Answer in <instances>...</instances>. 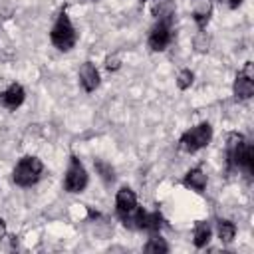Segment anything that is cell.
Segmentation results:
<instances>
[{
	"label": "cell",
	"mask_w": 254,
	"mask_h": 254,
	"mask_svg": "<svg viewBox=\"0 0 254 254\" xmlns=\"http://www.w3.org/2000/svg\"><path fill=\"white\" fill-rule=\"evenodd\" d=\"M79 83L85 91H93L99 85V71L91 62H85L79 67Z\"/></svg>",
	"instance_id": "obj_9"
},
{
	"label": "cell",
	"mask_w": 254,
	"mask_h": 254,
	"mask_svg": "<svg viewBox=\"0 0 254 254\" xmlns=\"http://www.w3.org/2000/svg\"><path fill=\"white\" fill-rule=\"evenodd\" d=\"M42 171H44V165L38 157H22L18 161V165L14 167V183L20 185V187H32L38 183V179L42 177Z\"/></svg>",
	"instance_id": "obj_3"
},
{
	"label": "cell",
	"mask_w": 254,
	"mask_h": 254,
	"mask_svg": "<svg viewBox=\"0 0 254 254\" xmlns=\"http://www.w3.org/2000/svg\"><path fill=\"white\" fill-rule=\"evenodd\" d=\"M24 97H26L24 87L20 83H12V85H8V89H4L0 93V105H4L6 109H16L22 105Z\"/></svg>",
	"instance_id": "obj_8"
},
{
	"label": "cell",
	"mask_w": 254,
	"mask_h": 254,
	"mask_svg": "<svg viewBox=\"0 0 254 254\" xmlns=\"http://www.w3.org/2000/svg\"><path fill=\"white\" fill-rule=\"evenodd\" d=\"M95 171L99 173V177H101L105 183H111V181L115 179L113 167H111L109 163H105V161H95Z\"/></svg>",
	"instance_id": "obj_16"
},
{
	"label": "cell",
	"mask_w": 254,
	"mask_h": 254,
	"mask_svg": "<svg viewBox=\"0 0 254 254\" xmlns=\"http://www.w3.org/2000/svg\"><path fill=\"white\" fill-rule=\"evenodd\" d=\"M161 226H163V216H161V212H145V216H143V230H147V232H151V234H157L159 230H161Z\"/></svg>",
	"instance_id": "obj_12"
},
{
	"label": "cell",
	"mask_w": 254,
	"mask_h": 254,
	"mask_svg": "<svg viewBox=\"0 0 254 254\" xmlns=\"http://www.w3.org/2000/svg\"><path fill=\"white\" fill-rule=\"evenodd\" d=\"M4 236H6V222L0 218V240H2Z\"/></svg>",
	"instance_id": "obj_20"
},
{
	"label": "cell",
	"mask_w": 254,
	"mask_h": 254,
	"mask_svg": "<svg viewBox=\"0 0 254 254\" xmlns=\"http://www.w3.org/2000/svg\"><path fill=\"white\" fill-rule=\"evenodd\" d=\"M192 71L190 69H183L181 73H179V77H177V85L181 87V89H187V87H190V83H192Z\"/></svg>",
	"instance_id": "obj_17"
},
{
	"label": "cell",
	"mask_w": 254,
	"mask_h": 254,
	"mask_svg": "<svg viewBox=\"0 0 254 254\" xmlns=\"http://www.w3.org/2000/svg\"><path fill=\"white\" fill-rule=\"evenodd\" d=\"M171 18H163V20H159L155 26H153V30H151V34H149V48L153 50V52H163L169 44H171Z\"/></svg>",
	"instance_id": "obj_5"
},
{
	"label": "cell",
	"mask_w": 254,
	"mask_h": 254,
	"mask_svg": "<svg viewBox=\"0 0 254 254\" xmlns=\"http://www.w3.org/2000/svg\"><path fill=\"white\" fill-rule=\"evenodd\" d=\"M50 38H52V44L58 50H62V52H69L75 46L77 34H75V28H73V24H71V20H69V16L65 12H62L58 16V20H56V24L52 28Z\"/></svg>",
	"instance_id": "obj_1"
},
{
	"label": "cell",
	"mask_w": 254,
	"mask_h": 254,
	"mask_svg": "<svg viewBox=\"0 0 254 254\" xmlns=\"http://www.w3.org/2000/svg\"><path fill=\"white\" fill-rule=\"evenodd\" d=\"M212 137V127L210 123H198L194 127H190L189 131H185L179 139V147L185 151V153H196L198 149L206 147L208 141Z\"/></svg>",
	"instance_id": "obj_2"
},
{
	"label": "cell",
	"mask_w": 254,
	"mask_h": 254,
	"mask_svg": "<svg viewBox=\"0 0 254 254\" xmlns=\"http://www.w3.org/2000/svg\"><path fill=\"white\" fill-rule=\"evenodd\" d=\"M135 208H137V196H135V192H133L129 187H121V189L117 190V196H115V210H117V216H119V218H125V216L131 214Z\"/></svg>",
	"instance_id": "obj_6"
},
{
	"label": "cell",
	"mask_w": 254,
	"mask_h": 254,
	"mask_svg": "<svg viewBox=\"0 0 254 254\" xmlns=\"http://www.w3.org/2000/svg\"><path fill=\"white\" fill-rule=\"evenodd\" d=\"M208 20H210V4H208L206 0H202L200 6L194 8V22H196V26L202 30V28L208 24Z\"/></svg>",
	"instance_id": "obj_13"
},
{
	"label": "cell",
	"mask_w": 254,
	"mask_h": 254,
	"mask_svg": "<svg viewBox=\"0 0 254 254\" xmlns=\"http://www.w3.org/2000/svg\"><path fill=\"white\" fill-rule=\"evenodd\" d=\"M183 185L200 192V190H204V187H206V175H204L200 169H190V171L185 175Z\"/></svg>",
	"instance_id": "obj_10"
},
{
	"label": "cell",
	"mask_w": 254,
	"mask_h": 254,
	"mask_svg": "<svg viewBox=\"0 0 254 254\" xmlns=\"http://www.w3.org/2000/svg\"><path fill=\"white\" fill-rule=\"evenodd\" d=\"M105 67H107L109 71H115V69L119 67V58H115V56H113V58H107V60H105Z\"/></svg>",
	"instance_id": "obj_18"
},
{
	"label": "cell",
	"mask_w": 254,
	"mask_h": 254,
	"mask_svg": "<svg viewBox=\"0 0 254 254\" xmlns=\"http://www.w3.org/2000/svg\"><path fill=\"white\" fill-rule=\"evenodd\" d=\"M250 62L246 64L244 71H240L236 75V81H234V95L236 99H250L252 93H254V81H252V73H250Z\"/></svg>",
	"instance_id": "obj_7"
},
{
	"label": "cell",
	"mask_w": 254,
	"mask_h": 254,
	"mask_svg": "<svg viewBox=\"0 0 254 254\" xmlns=\"http://www.w3.org/2000/svg\"><path fill=\"white\" fill-rule=\"evenodd\" d=\"M210 224L208 222H204V220H198L196 224H194V230H192V242H194V246L196 248H202V246H206L208 244V240H210Z\"/></svg>",
	"instance_id": "obj_11"
},
{
	"label": "cell",
	"mask_w": 254,
	"mask_h": 254,
	"mask_svg": "<svg viewBox=\"0 0 254 254\" xmlns=\"http://www.w3.org/2000/svg\"><path fill=\"white\" fill-rule=\"evenodd\" d=\"M143 250L149 252V254H165V252H169V246H167V242H165L161 236L153 234V236L149 238V242L145 244Z\"/></svg>",
	"instance_id": "obj_14"
},
{
	"label": "cell",
	"mask_w": 254,
	"mask_h": 254,
	"mask_svg": "<svg viewBox=\"0 0 254 254\" xmlns=\"http://www.w3.org/2000/svg\"><path fill=\"white\" fill-rule=\"evenodd\" d=\"M224 2H226V4L230 6V8H238V6H240V4L244 2V0H224Z\"/></svg>",
	"instance_id": "obj_19"
},
{
	"label": "cell",
	"mask_w": 254,
	"mask_h": 254,
	"mask_svg": "<svg viewBox=\"0 0 254 254\" xmlns=\"http://www.w3.org/2000/svg\"><path fill=\"white\" fill-rule=\"evenodd\" d=\"M234 234H236L234 222H230V220H218V238L222 242H232Z\"/></svg>",
	"instance_id": "obj_15"
},
{
	"label": "cell",
	"mask_w": 254,
	"mask_h": 254,
	"mask_svg": "<svg viewBox=\"0 0 254 254\" xmlns=\"http://www.w3.org/2000/svg\"><path fill=\"white\" fill-rule=\"evenodd\" d=\"M64 187L67 192H81L87 187V173H85L83 165L79 163V159H75V157H71V161H69Z\"/></svg>",
	"instance_id": "obj_4"
}]
</instances>
